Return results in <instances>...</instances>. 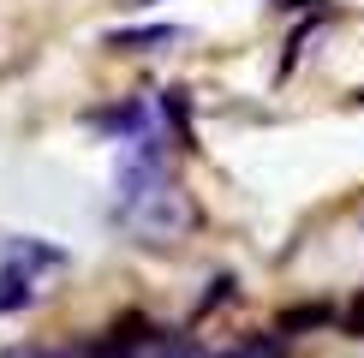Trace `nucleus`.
Segmentation results:
<instances>
[{
  "label": "nucleus",
  "mask_w": 364,
  "mask_h": 358,
  "mask_svg": "<svg viewBox=\"0 0 364 358\" xmlns=\"http://www.w3.org/2000/svg\"><path fill=\"white\" fill-rule=\"evenodd\" d=\"M6 268H18V275H30V281L42 287L48 275H60V268H66V251L36 245V239H12V245H6Z\"/></svg>",
  "instance_id": "f257e3e1"
},
{
  "label": "nucleus",
  "mask_w": 364,
  "mask_h": 358,
  "mask_svg": "<svg viewBox=\"0 0 364 358\" xmlns=\"http://www.w3.org/2000/svg\"><path fill=\"white\" fill-rule=\"evenodd\" d=\"M179 42V24H132V30H108V48L119 54H156V48H173Z\"/></svg>",
  "instance_id": "f03ea898"
},
{
  "label": "nucleus",
  "mask_w": 364,
  "mask_h": 358,
  "mask_svg": "<svg viewBox=\"0 0 364 358\" xmlns=\"http://www.w3.org/2000/svg\"><path fill=\"white\" fill-rule=\"evenodd\" d=\"M42 287L30 275H18V268H0V317H12V310H24L30 298H36Z\"/></svg>",
  "instance_id": "7ed1b4c3"
},
{
  "label": "nucleus",
  "mask_w": 364,
  "mask_h": 358,
  "mask_svg": "<svg viewBox=\"0 0 364 358\" xmlns=\"http://www.w3.org/2000/svg\"><path fill=\"white\" fill-rule=\"evenodd\" d=\"M0 358H60V352H48V347H12V352H0Z\"/></svg>",
  "instance_id": "20e7f679"
},
{
  "label": "nucleus",
  "mask_w": 364,
  "mask_h": 358,
  "mask_svg": "<svg viewBox=\"0 0 364 358\" xmlns=\"http://www.w3.org/2000/svg\"><path fill=\"white\" fill-rule=\"evenodd\" d=\"M227 358H269V352H263V347H251V352H227Z\"/></svg>",
  "instance_id": "39448f33"
}]
</instances>
